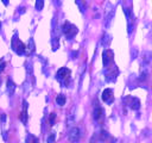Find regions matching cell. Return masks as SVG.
<instances>
[{
    "instance_id": "6da1fadb",
    "label": "cell",
    "mask_w": 152,
    "mask_h": 143,
    "mask_svg": "<svg viewBox=\"0 0 152 143\" xmlns=\"http://www.w3.org/2000/svg\"><path fill=\"white\" fill-rule=\"evenodd\" d=\"M11 45H12V49H13L18 55H24V54H25L26 48H25L24 43L17 38V35L13 36V38H12V44H11Z\"/></svg>"
},
{
    "instance_id": "7a4b0ae2",
    "label": "cell",
    "mask_w": 152,
    "mask_h": 143,
    "mask_svg": "<svg viewBox=\"0 0 152 143\" xmlns=\"http://www.w3.org/2000/svg\"><path fill=\"white\" fill-rule=\"evenodd\" d=\"M80 137H81V130L77 127H74V128L70 129L69 134H68V140L71 143H76L80 141Z\"/></svg>"
},
{
    "instance_id": "3957f363",
    "label": "cell",
    "mask_w": 152,
    "mask_h": 143,
    "mask_svg": "<svg viewBox=\"0 0 152 143\" xmlns=\"http://www.w3.org/2000/svg\"><path fill=\"white\" fill-rule=\"evenodd\" d=\"M118 74H119V71H118L116 66H113L111 69H107V71H106V81L114 82V81L116 80Z\"/></svg>"
},
{
    "instance_id": "277c9868",
    "label": "cell",
    "mask_w": 152,
    "mask_h": 143,
    "mask_svg": "<svg viewBox=\"0 0 152 143\" xmlns=\"http://www.w3.org/2000/svg\"><path fill=\"white\" fill-rule=\"evenodd\" d=\"M113 56H114V53L112 51L111 49H107V50L103 51V54H102V62H103V67L105 68L108 67V64L111 63V61L113 60Z\"/></svg>"
},
{
    "instance_id": "5b68a950",
    "label": "cell",
    "mask_w": 152,
    "mask_h": 143,
    "mask_svg": "<svg viewBox=\"0 0 152 143\" xmlns=\"http://www.w3.org/2000/svg\"><path fill=\"white\" fill-rule=\"evenodd\" d=\"M70 71L68 68H65V67H63V68H61V69H58L57 72V74H56V79L58 80V81H61L62 84L64 82V80L67 79V76L69 75Z\"/></svg>"
},
{
    "instance_id": "8992f818",
    "label": "cell",
    "mask_w": 152,
    "mask_h": 143,
    "mask_svg": "<svg viewBox=\"0 0 152 143\" xmlns=\"http://www.w3.org/2000/svg\"><path fill=\"white\" fill-rule=\"evenodd\" d=\"M113 98H114V95H113V89H112V88H106V89H103V92H102V100H103L105 103L112 104Z\"/></svg>"
},
{
    "instance_id": "52a82bcc",
    "label": "cell",
    "mask_w": 152,
    "mask_h": 143,
    "mask_svg": "<svg viewBox=\"0 0 152 143\" xmlns=\"http://www.w3.org/2000/svg\"><path fill=\"white\" fill-rule=\"evenodd\" d=\"M75 112H76V106H72L69 114H68V117H67V125L68 127H71L75 123V120H76V113Z\"/></svg>"
},
{
    "instance_id": "ba28073f",
    "label": "cell",
    "mask_w": 152,
    "mask_h": 143,
    "mask_svg": "<svg viewBox=\"0 0 152 143\" xmlns=\"http://www.w3.org/2000/svg\"><path fill=\"white\" fill-rule=\"evenodd\" d=\"M114 13H115V11H114V10H111V11H108V12H107L106 17H105V23H103L105 29H108L109 26H111L112 20H113V18H114Z\"/></svg>"
},
{
    "instance_id": "9c48e42d",
    "label": "cell",
    "mask_w": 152,
    "mask_h": 143,
    "mask_svg": "<svg viewBox=\"0 0 152 143\" xmlns=\"http://www.w3.org/2000/svg\"><path fill=\"white\" fill-rule=\"evenodd\" d=\"M124 12L126 14V18H127V23H128V33L132 32V29H133V25H132V12L128 7H125Z\"/></svg>"
},
{
    "instance_id": "30bf717a",
    "label": "cell",
    "mask_w": 152,
    "mask_h": 143,
    "mask_svg": "<svg viewBox=\"0 0 152 143\" xmlns=\"http://www.w3.org/2000/svg\"><path fill=\"white\" fill-rule=\"evenodd\" d=\"M28 106H29L28 101L24 100L23 101V111H22V116H20V119H22V122L24 124L28 123Z\"/></svg>"
},
{
    "instance_id": "8fae6325",
    "label": "cell",
    "mask_w": 152,
    "mask_h": 143,
    "mask_svg": "<svg viewBox=\"0 0 152 143\" xmlns=\"http://www.w3.org/2000/svg\"><path fill=\"white\" fill-rule=\"evenodd\" d=\"M77 31H79V30H77V26H75V25H72V24H71L69 31H68V32H67V35H65V36H67V40H71V38H72V37L77 33Z\"/></svg>"
},
{
    "instance_id": "7c38bea8",
    "label": "cell",
    "mask_w": 152,
    "mask_h": 143,
    "mask_svg": "<svg viewBox=\"0 0 152 143\" xmlns=\"http://www.w3.org/2000/svg\"><path fill=\"white\" fill-rule=\"evenodd\" d=\"M14 91H15V85H14V82L11 79H8V80H7V92H8V94H10V95H13Z\"/></svg>"
},
{
    "instance_id": "4fadbf2b",
    "label": "cell",
    "mask_w": 152,
    "mask_h": 143,
    "mask_svg": "<svg viewBox=\"0 0 152 143\" xmlns=\"http://www.w3.org/2000/svg\"><path fill=\"white\" fill-rule=\"evenodd\" d=\"M131 109L133 110H139L140 109V101L138 98H131V104H130Z\"/></svg>"
},
{
    "instance_id": "5bb4252c",
    "label": "cell",
    "mask_w": 152,
    "mask_h": 143,
    "mask_svg": "<svg viewBox=\"0 0 152 143\" xmlns=\"http://www.w3.org/2000/svg\"><path fill=\"white\" fill-rule=\"evenodd\" d=\"M65 101H67V98H65L64 94H58V95L56 97V103H57L58 106H64Z\"/></svg>"
},
{
    "instance_id": "9a60e30c",
    "label": "cell",
    "mask_w": 152,
    "mask_h": 143,
    "mask_svg": "<svg viewBox=\"0 0 152 143\" xmlns=\"http://www.w3.org/2000/svg\"><path fill=\"white\" fill-rule=\"evenodd\" d=\"M102 113H103V110L101 109V107H99L96 106L95 109H94V112H93V116H94V119L97 120V119H100L101 117H102Z\"/></svg>"
},
{
    "instance_id": "2e32d148",
    "label": "cell",
    "mask_w": 152,
    "mask_h": 143,
    "mask_svg": "<svg viewBox=\"0 0 152 143\" xmlns=\"http://www.w3.org/2000/svg\"><path fill=\"white\" fill-rule=\"evenodd\" d=\"M26 143H39V140H38V137L29 134L26 136Z\"/></svg>"
},
{
    "instance_id": "e0dca14e",
    "label": "cell",
    "mask_w": 152,
    "mask_h": 143,
    "mask_svg": "<svg viewBox=\"0 0 152 143\" xmlns=\"http://www.w3.org/2000/svg\"><path fill=\"white\" fill-rule=\"evenodd\" d=\"M109 42H111V36H109V35H107V33H103V36H102V41H101L102 45L107 47V45L109 44Z\"/></svg>"
},
{
    "instance_id": "ac0fdd59",
    "label": "cell",
    "mask_w": 152,
    "mask_h": 143,
    "mask_svg": "<svg viewBox=\"0 0 152 143\" xmlns=\"http://www.w3.org/2000/svg\"><path fill=\"white\" fill-rule=\"evenodd\" d=\"M75 4L79 6V8H80L81 13H84V12H86V2H82V1H80V0H76V1H75Z\"/></svg>"
},
{
    "instance_id": "d6986e66",
    "label": "cell",
    "mask_w": 152,
    "mask_h": 143,
    "mask_svg": "<svg viewBox=\"0 0 152 143\" xmlns=\"http://www.w3.org/2000/svg\"><path fill=\"white\" fill-rule=\"evenodd\" d=\"M58 45H59V43H58V36H54L52 37V50L54 51H56L58 49Z\"/></svg>"
},
{
    "instance_id": "ffe728a7",
    "label": "cell",
    "mask_w": 152,
    "mask_h": 143,
    "mask_svg": "<svg viewBox=\"0 0 152 143\" xmlns=\"http://www.w3.org/2000/svg\"><path fill=\"white\" fill-rule=\"evenodd\" d=\"M35 49H36V47H35L33 38H30L29 40V50H30V53H35Z\"/></svg>"
},
{
    "instance_id": "44dd1931",
    "label": "cell",
    "mask_w": 152,
    "mask_h": 143,
    "mask_svg": "<svg viewBox=\"0 0 152 143\" xmlns=\"http://www.w3.org/2000/svg\"><path fill=\"white\" fill-rule=\"evenodd\" d=\"M151 54L147 51V53H145L144 54V57H143V61H144V64H149L150 63V60H151Z\"/></svg>"
},
{
    "instance_id": "7402d4cb",
    "label": "cell",
    "mask_w": 152,
    "mask_h": 143,
    "mask_svg": "<svg viewBox=\"0 0 152 143\" xmlns=\"http://www.w3.org/2000/svg\"><path fill=\"white\" fill-rule=\"evenodd\" d=\"M35 6H36V10H37V11H42V10H43V6H44V1H43V0H37Z\"/></svg>"
},
{
    "instance_id": "603a6c76",
    "label": "cell",
    "mask_w": 152,
    "mask_h": 143,
    "mask_svg": "<svg viewBox=\"0 0 152 143\" xmlns=\"http://www.w3.org/2000/svg\"><path fill=\"white\" fill-rule=\"evenodd\" d=\"M55 138H56L55 132H51V134H49V136L46 137V143H54V142H55Z\"/></svg>"
},
{
    "instance_id": "cb8c5ba5",
    "label": "cell",
    "mask_w": 152,
    "mask_h": 143,
    "mask_svg": "<svg viewBox=\"0 0 152 143\" xmlns=\"http://www.w3.org/2000/svg\"><path fill=\"white\" fill-rule=\"evenodd\" d=\"M147 79V72L146 71H143L140 73V76H139V80L140 81H145Z\"/></svg>"
},
{
    "instance_id": "d4e9b609",
    "label": "cell",
    "mask_w": 152,
    "mask_h": 143,
    "mask_svg": "<svg viewBox=\"0 0 152 143\" xmlns=\"http://www.w3.org/2000/svg\"><path fill=\"white\" fill-rule=\"evenodd\" d=\"M55 118H56V113L50 114V125H51V127L55 124Z\"/></svg>"
},
{
    "instance_id": "484cf974",
    "label": "cell",
    "mask_w": 152,
    "mask_h": 143,
    "mask_svg": "<svg viewBox=\"0 0 152 143\" xmlns=\"http://www.w3.org/2000/svg\"><path fill=\"white\" fill-rule=\"evenodd\" d=\"M107 137H108V134H107L106 131H103V130H102V131H101V138L103 140V138H107Z\"/></svg>"
},
{
    "instance_id": "4316f807",
    "label": "cell",
    "mask_w": 152,
    "mask_h": 143,
    "mask_svg": "<svg viewBox=\"0 0 152 143\" xmlns=\"http://www.w3.org/2000/svg\"><path fill=\"white\" fill-rule=\"evenodd\" d=\"M5 66H6V64H5V62H4V61H1V62H0V72L5 68Z\"/></svg>"
},
{
    "instance_id": "83f0119b",
    "label": "cell",
    "mask_w": 152,
    "mask_h": 143,
    "mask_svg": "<svg viewBox=\"0 0 152 143\" xmlns=\"http://www.w3.org/2000/svg\"><path fill=\"white\" fill-rule=\"evenodd\" d=\"M0 119H1V122H2V123H5V120H6V114L2 113V114H1V118H0Z\"/></svg>"
},
{
    "instance_id": "f1b7e54d",
    "label": "cell",
    "mask_w": 152,
    "mask_h": 143,
    "mask_svg": "<svg viewBox=\"0 0 152 143\" xmlns=\"http://www.w3.org/2000/svg\"><path fill=\"white\" fill-rule=\"evenodd\" d=\"M2 137H4V140H5V141H7V132H6V131H4V132H2Z\"/></svg>"
},
{
    "instance_id": "f546056e",
    "label": "cell",
    "mask_w": 152,
    "mask_h": 143,
    "mask_svg": "<svg viewBox=\"0 0 152 143\" xmlns=\"http://www.w3.org/2000/svg\"><path fill=\"white\" fill-rule=\"evenodd\" d=\"M136 56H137V50L134 49V53L132 51V60H133V58H136Z\"/></svg>"
},
{
    "instance_id": "4dcf8cb0",
    "label": "cell",
    "mask_w": 152,
    "mask_h": 143,
    "mask_svg": "<svg viewBox=\"0 0 152 143\" xmlns=\"http://www.w3.org/2000/svg\"><path fill=\"white\" fill-rule=\"evenodd\" d=\"M71 55H72V58H76V57H77V55H79V53H77V51H74Z\"/></svg>"
},
{
    "instance_id": "1f68e13d",
    "label": "cell",
    "mask_w": 152,
    "mask_h": 143,
    "mask_svg": "<svg viewBox=\"0 0 152 143\" xmlns=\"http://www.w3.org/2000/svg\"><path fill=\"white\" fill-rule=\"evenodd\" d=\"M0 29H1V22H0Z\"/></svg>"
},
{
    "instance_id": "d6a6232c",
    "label": "cell",
    "mask_w": 152,
    "mask_h": 143,
    "mask_svg": "<svg viewBox=\"0 0 152 143\" xmlns=\"http://www.w3.org/2000/svg\"><path fill=\"white\" fill-rule=\"evenodd\" d=\"M90 143H93V142H90Z\"/></svg>"
}]
</instances>
